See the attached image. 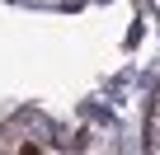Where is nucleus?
I'll return each instance as SVG.
<instances>
[{"label": "nucleus", "mask_w": 160, "mask_h": 155, "mask_svg": "<svg viewBox=\"0 0 160 155\" xmlns=\"http://www.w3.org/2000/svg\"><path fill=\"white\" fill-rule=\"evenodd\" d=\"M146 141H151V155H160V94L151 104V127H146Z\"/></svg>", "instance_id": "1"}]
</instances>
